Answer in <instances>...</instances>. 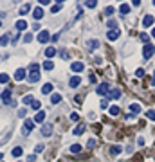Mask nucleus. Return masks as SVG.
Here are the masks:
<instances>
[{"label": "nucleus", "mask_w": 155, "mask_h": 162, "mask_svg": "<svg viewBox=\"0 0 155 162\" xmlns=\"http://www.w3.org/2000/svg\"><path fill=\"white\" fill-rule=\"evenodd\" d=\"M119 13H121V15H128V13H130V6H128V4H121V6H119Z\"/></svg>", "instance_id": "412c9836"}, {"label": "nucleus", "mask_w": 155, "mask_h": 162, "mask_svg": "<svg viewBox=\"0 0 155 162\" xmlns=\"http://www.w3.org/2000/svg\"><path fill=\"white\" fill-rule=\"evenodd\" d=\"M106 25H108V29L112 27V31H114V29H117V22H116V20H112V18H110V20L106 22Z\"/></svg>", "instance_id": "c85d7f7f"}, {"label": "nucleus", "mask_w": 155, "mask_h": 162, "mask_svg": "<svg viewBox=\"0 0 155 162\" xmlns=\"http://www.w3.org/2000/svg\"><path fill=\"white\" fill-rule=\"evenodd\" d=\"M79 85H81V78H79V76H72V78L69 79V86H71V88H78Z\"/></svg>", "instance_id": "1a4fd4ad"}, {"label": "nucleus", "mask_w": 155, "mask_h": 162, "mask_svg": "<svg viewBox=\"0 0 155 162\" xmlns=\"http://www.w3.org/2000/svg\"><path fill=\"white\" fill-rule=\"evenodd\" d=\"M132 6H134V7H137V6H141V0H134V2H132Z\"/></svg>", "instance_id": "3c124183"}, {"label": "nucleus", "mask_w": 155, "mask_h": 162, "mask_svg": "<svg viewBox=\"0 0 155 162\" xmlns=\"http://www.w3.org/2000/svg\"><path fill=\"white\" fill-rule=\"evenodd\" d=\"M31 11V6L29 4H25V6H22V9H20V15H27Z\"/></svg>", "instance_id": "7c9ffc66"}, {"label": "nucleus", "mask_w": 155, "mask_h": 162, "mask_svg": "<svg viewBox=\"0 0 155 162\" xmlns=\"http://www.w3.org/2000/svg\"><path fill=\"white\" fill-rule=\"evenodd\" d=\"M60 54H61V58H63V60H67V58H69V54H67V51H60Z\"/></svg>", "instance_id": "09e8293b"}, {"label": "nucleus", "mask_w": 155, "mask_h": 162, "mask_svg": "<svg viewBox=\"0 0 155 162\" xmlns=\"http://www.w3.org/2000/svg\"><path fill=\"white\" fill-rule=\"evenodd\" d=\"M119 36H121V31H119V29H114V31L110 29V31L106 33V38H108L110 41H116V40H117Z\"/></svg>", "instance_id": "0eeeda50"}, {"label": "nucleus", "mask_w": 155, "mask_h": 162, "mask_svg": "<svg viewBox=\"0 0 155 162\" xmlns=\"http://www.w3.org/2000/svg\"><path fill=\"white\" fill-rule=\"evenodd\" d=\"M15 25H16L18 31H24V29H27V22H25V20H18Z\"/></svg>", "instance_id": "f3484780"}, {"label": "nucleus", "mask_w": 155, "mask_h": 162, "mask_svg": "<svg viewBox=\"0 0 155 162\" xmlns=\"http://www.w3.org/2000/svg\"><path fill=\"white\" fill-rule=\"evenodd\" d=\"M71 119H72V121H79V113L72 112V113H71Z\"/></svg>", "instance_id": "37998d69"}, {"label": "nucleus", "mask_w": 155, "mask_h": 162, "mask_svg": "<svg viewBox=\"0 0 155 162\" xmlns=\"http://www.w3.org/2000/svg\"><path fill=\"white\" fill-rule=\"evenodd\" d=\"M99 106H101L103 110H105V108H108V101H106V99H101V103H99Z\"/></svg>", "instance_id": "79ce46f5"}, {"label": "nucleus", "mask_w": 155, "mask_h": 162, "mask_svg": "<svg viewBox=\"0 0 155 162\" xmlns=\"http://www.w3.org/2000/svg\"><path fill=\"white\" fill-rule=\"evenodd\" d=\"M96 92L99 96H106V94H110V85L108 83H101L98 88H96Z\"/></svg>", "instance_id": "20e7f679"}, {"label": "nucleus", "mask_w": 155, "mask_h": 162, "mask_svg": "<svg viewBox=\"0 0 155 162\" xmlns=\"http://www.w3.org/2000/svg\"><path fill=\"white\" fill-rule=\"evenodd\" d=\"M45 112H43V110H38L36 112V115H34V123H38V124H41L43 121H45Z\"/></svg>", "instance_id": "9d476101"}, {"label": "nucleus", "mask_w": 155, "mask_h": 162, "mask_svg": "<svg viewBox=\"0 0 155 162\" xmlns=\"http://www.w3.org/2000/svg\"><path fill=\"white\" fill-rule=\"evenodd\" d=\"M153 52H155V45H153V43H146L144 49H143V58H144V60H150V58L153 56Z\"/></svg>", "instance_id": "f03ea898"}, {"label": "nucleus", "mask_w": 155, "mask_h": 162, "mask_svg": "<svg viewBox=\"0 0 155 162\" xmlns=\"http://www.w3.org/2000/svg\"><path fill=\"white\" fill-rule=\"evenodd\" d=\"M60 101H61V96L60 94H52L51 96V105H58Z\"/></svg>", "instance_id": "5701e85b"}, {"label": "nucleus", "mask_w": 155, "mask_h": 162, "mask_svg": "<svg viewBox=\"0 0 155 162\" xmlns=\"http://www.w3.org/2000/svg\"><path fill=\"white\" fill-rule=\"evenodd\" d=\"M31 106H33V110H36V112H38V110L41 108V103H40V101H33V105H31Z\"/></svg>", "instance_id": "e433bc0d"}, {"label": "nucleus", "mask_w": 155, "mask_h": 162, "mask_svg": "<svg viewBox=\"0 0 155 162\" xmlns=\"http://www.w3.org/2000/svg\"><path fill=\"white\" fill-rule=\"evenodd\" d=\"M43 150H45V146H43V144H36V146H34V155H36V153H41Z\"/></svg>", "instance_id": "f704fd0d"}, {"label": "nucleus", "mask_w": 155, "mask_h": 162, "mask_svg": "<svg viewBox=\"0 0 155 162\" xmlns=\"http://www.w3.org/2000/svg\"><path fill=\"white\" fill-rule=\"evenodd\" d=\"M146 117H148L150 121H155V110H148V112H146Z\"/></svg>", "instance_id": "473e14b6"}, {"label": "nucleus", "mask_w": 155, "mask_h": 162, "mask_svg": "<svg viewBox=\"0 0 155 162\" xmlns=\"http://www.w3.org/2000/svg\"><path fill=\"white\" fill-rule=\"evenodd\" d=\"M22 153H24V151H22V148H20V146L13 150V157H22Z\"/></svg>", "instance_id": "c9c22d12"}, {"label": "nucleus", "mask_w": 155, "mask_h": 162, "mask_svg": "<svg viewBox=\"0 0 155 162\" xmlns=\"http://www.w3.org/2000/svg\"><path fill=\"white\" fill-rule=\"evenodd\" d=\"M137 144H139V146H143V144H144V139H143V137H139V141H137Z\"/></svg>", "instance_id": "603ef678"}, {"label": "nucleus", "mask_w": 155, "mask_h": 162, "mask_svg": "<svg viewBox=\"0 0 155 162\" xmlns=\"http://www.w3.org/2000/svg\"><path fill=\"white\" fill-rule=\"evenodd\" d=\"M98 47H99V41H98V40H88V41H87V49H88V51H96Z\"/></svg>", "instance_id": "f8f14e48"}, {"label": "nucleus", "mask_w": 155, "mask_h": 162, "mask_svg": "<svg viewBox=\"0 0 155 162\" xmlns=\"http://www.w3.org/2000/svg\"><path fill=\"white\" fill-rule=\"evenodd\" d=\"M34 160H36V155H34V153H33V155H29V157H27V162H34Z\"/></svg>", "instance_id": "de8ad7c7"}, {"label": "nucleus", "mask_w": 155, "mask_h": 162, "mask_svg": "<svg viewBox=\"0 0 155 162\" xmlns=\"http://www.w3.org/2000/svg\"><path fill=\"white\" fill-rule=\"evenodd\" d=\"M87 144H88V148H96V144H98V142L94 141V139H90V141H88Z\"/></svg>", "instance_id": "a18cd8bd"}, {"label": "nucleus", "mask_w": 155, "mask_h": 162, "mask_svg": "<svg viewBox=\"0 0 155 162\" xmlns=\"http://www.w3.org/2000/svg\"><path fill=\"white\" fill-rule=\"evenodd\" d=\"M9 81V76L7 74H0V83H7Z\"/></svg>", "instance_id": "4c0bfd02"}, {"label": "nucleus", "mask_w": 155, "mask_h": 162, "mask_svg": "<svg viewBox=\"0 0 155 162\" xmlns=\"http://www.w3.org/2000/svg\"><path fill=\"white\" fill-rule=\"evenodd\" d=\"M33 101H34V97H33L31 94H27L24 99H22V103H24V105H33Z\"/></svg>", "instance_id": "393cba45"}, {"label": "nucleus", "mask_w": 155, "mask_h": 162, "mask_svg": "<svg viewBox=\"0 0 155 162\" xmlns=\"http://www.w3.org/2000/svg\"><path fill=\"white\" fill-rule=\"evenodd\" d=\"M85 6L92 9V7H96V2H94V0H88V2H85Z\"/></svg>", "instance_id": "ea45409f"}, {"label": "nucleus", "mask_w": 155, "mask_h": 162, "mask_svg": "<svg viewBox=\"0 0 155 162\" xmlns=\"http://www.w3.org/2000/svg\"><path fill=\"white\" fill-rule=\"evenodd\" d=\"M33 16H34V20H41L43 18V9L41 7H34L33 9Z\"/></svg>", "instance_id": "2eb2a0df"}, {"label": "nucleus", "mask_w": 155, "mask_h": 162, "mask_svg": "<svg viewBox=\"0 0 155 162\" xmlns=\"http://www.w3.org/2000/svg\"><path fill=\"white\" fill-rule=\"evenodd\" d=\"M51 92H52V85L51 83H45L41 86V94H51Z\"/></svg>", "instance_id": "aec40b11"}, {"label": "nucleus", "mask_w": 155, "mask_h": 162, "mask_svg": "<svg viewBox=\"0 0 155 162\" xmlns=\"http://www.w3.org/2000/svg\"><path fill=\"white\" fill-rule=\"evenodd\" d=\"M49 38H51V34H49V31H45V29H41V31L38 33V43H47Z\"/></svg>", "instance_id": "7ed1b4c3"}, {"label": "nucleus", "mask_w": 155, "mask_h": 162, "mask_svg": "<svg viewBox=\"0 0 155 162\" xmlns=\"http://www.w3.org/2000/svg\"><path fill=\"white\" fill-rule=\"evenodd\" d=\"M0 25H2V20H0Z\"/></svg>", "instance_id": "4d7b16f0"}, {"label": "nucleus", "mask_w": 155, "mask_h": 162, "mask_svg": "<svg viewBox=\"0 0 155 162\" xmlns=\"http://www.w3.org/2000/svg\"><path fill=\"white\" fill-rule=\"evenodd\" d=\"M71 70H72V72H83V70H85V63H83V61H74V63L71 65Z\"/></svg>", "instance_id": "423d86ee"}, {"label": "nucleus", "mask_w": 155, "mask_h": 162, "mask_svg": "<svg viewBox=\"0 0 155 162\" xmlns=\"http://www.w3.org/2000/svg\"><path fill=\"white\" fill-rule=\"evenodd\" d=\"M110 115H119V106H110Z\"/></svg>", "instance_id": "2f4dec72"}, {"label": "nucleus", "mask_w": 155, "mask_h": 162, "mask_svg": "<svg viewBox=\"0 0 155 162\" xmlns=\"http://www.w3.org/2000/svg\"><path fill=\"white\" fill-rule=\"evenodd\" d=\"M150 25H153V16L151 15H146L143 18V27H150Z\"/></svg>", "instance_id": "4468645a"}, {"label": "nucleus", "mask_w": 155, "mask_h": 162, "mask_svg": "<svg viewBox=\"0 0 155 162\" xmlns=\"http://www.w3.org/2000/svg\"><path fill=\"white\" fill-rule=\"evenodd\" d=\"M151 36H153V38H155V27H153V29H151Z\"/></svg>", "instance_id": "864d4df0"}, {"label": "nucleus", "mask_w": 155, "mask_h": 162, "mask_svg": "<svg viewBox=\"0 0 155 162\" xmlns=\"http://www.w3.org/2000/svg\"><path fill=\"white\" fill-rule=\"evenodd\" d=\"M135 76H137V78H143V76H144V70H143V68H137V70H135Z\"/></svg>", "instance_id": "c03bdc74"}, {"label": "nucleus", "mask_w": 155, "mask_h": 162, "mask_svg": "<svg viewBox=\"0 0 155 162\" xmlns=\"http://www.w3.org/2000/svg\"><path fill=\"white\" fill-rule=\"evenodd\" d=\"M47 4H51V0H40V6H47Z\"/></svg>", "instance_id": "8fccbe9b"}, {"label": "nucleus", "mask_w": 155, "mask_h": 162, "mask_svg": "<svg viewBox=\"0 0 155 162\" xmlns=\"http://www.w3.org/2000/svg\"><path fill=\"white\" fill-rule=\"evenodd\" d=\"M121 151H123L121 146H112V148H110V155H119Z\"/></svg>", "instance_id": "b1692460"}, {"label": "nucleus", "mask_w": 155, "mask_h": 162, "mask_svg": "<svg viewBox=\"0 0 155 162\" xmlns=\"http://www.w3.org/2000/svg\"><path fill=\"white\" fill-rule=\"evenodd\" d=\"M0 45H2V47H6V45H9V34H4V36H0Z\"/></svg>", "instance_id": "4be33fe9"}, {"label": "nucleus", "mask_w": 155, "mask_h": 162, "mask_svg": "<svg viewBox=\"0 0 155 162\" xmlns=\"http://www.w3.org/2000/svg\"><path fill=\"white\" fill-rule=\"evenodd\" d=\"M56 52H58V51H56L54 47H47V49H45V56H47V58H54Z\"/></svg>", "instance_id": "6ab92c4d"}, {"label": "nucleus", "mask_w": 155, "mask_h": 162, "mask_svg": "<svg viewBox=\"0 0 155 162\" xmlns=\"http://www.w3.org/2000/svg\"><path fill=\"white\" fill-rule=\"evenodd\" d=\"M0 160H2V153H0Z\"/></svg>", "instance_id": "6e6d98bb"}, {"label": "nucleus", "mask_w": 155, "mask_h": 162, "mask_svg": "<svg viewBox=\"0 0 155 162\" xmlns=\"http://www.w3.org/2000/svg\"><path fill=\"white\" fill-rule=\"evenodd\" d=\"M151 86H155V78H153V79H151Z\"/></svg>", "instance_id": "5fc2aeb1"}, {"label": "nucleus", "mask_w": 155, "mask_h": 162, "mask_svg": "<svg viewBox=\"0 0 155 162\" xmlns=\"http://www.w3.org/2000/svg\"><path fill=\"white\" fill-rule=\"evenodd\" d=\"M110 97H112V99H119L121 97V90H112V92H110Z\"/></svg>", "instance_id": "a878e982"}, {"label": "nucleus", "mask_w": 155, "mask_h": 162, "mask_svg": "<svg viewBox=\"0 0 155 162\" xmlns=\"http://www.w3.org/2000/svg\"><path fill=\"white\" fill-rule=\"evenodd\" d=\"M40 78H41V74H40V65L38 63H33L31 67H29V81L31 83H38L40 81Z\"/></svg>", "instance_id": "f257e3e1"}, {"label": "nucleus", "mask_w": 155, "mask_h": 162, "mask_svg": "<svg viewBox=\"0 0 155 162\" xmlns=\"http://www.w3.org/2000/svg\"><path fill=\"white\" fill-rule=\"evenodd\" d=\"M25 115H27V108H25V106H24V108H20V110H18V117H22V119H24V117H25Z\"/></svg>", "instance_id": "72a5a7b5"}, {"label": "nucleus", "mask_w": 155, "mask_h": 162, "mask_svg": "<svg viewBox=\"0 0 155 162\" xmlns=\"http://www.w3.org/2000/svg\"><path fill=\"white\" fill-rule=\"evenodd\" d=\"M85 130H87V126H85L83 123H79V124L74 128V131H72V133H74V135H81V133H85Z\"/></svg>", "instance_id": "dca6fc26"}, {"label": "nucleus", "mask_w": 155, "mask_h": 162, "mask_svg": "<svg viewBox=\"0 0 155 162\" xmlns=\"http://www.w3.org/2000/svg\"><path fill=\"white\" fill-rule=\"evenodd\" d=\"M81 151V144H72L71 146V153H79Z\"/></svg>", "instance_id": "c756f323"}, {"label": "nucleus", "mask_w": 155, "mask_h": 162, "mask_svg": "<svg viewBox=\"0 0 155 162\" xmlns=\"http://www.w3.org/2000/svg\"><path fill=\"white\" fill-rule=\"evenodd\" d=\"M43 68H45V70H52V68H54V63H52L51 60H47L45 63H43Z\"/></svg>", "instance_id": "cd10ccee"}, {"label": "nucleus", "mask_w": 155, "mask_h": 162, "mask_svg": "<svg viewBox=\"0 0 155 162\" xmlns=\"http://www.w3.org/2000/svg\"><path fill=\"white\" fill-rule=\"evenodd\" d=\"M31 40H33V34H31V33H27V34L24 36V41H25V43H29Z\"/></svg>", "instance_id": "a19ab883"}, {"label": "nucleus", "mask_w": 155, "mask_h": 162, "mask_svg": "<svg viewBox=\"0 0 155 162\" xmlns=\"http://www.w3.org/2000/svg\"><path fill=\"white\" fill-rule=\"evenodd\" d=\"M153 6H155V0H153Z\"/></svg>", "instance_id": "13d9d810"}, {"label": "nucleus", "mask_w": 155, "mask_h": 162, "mask_svg": "<svg viewBox=\"0 0 155 162\" xmlns=\"http://www.w3.org/2000/svg\"><path fill=\"white\" fill-rule=\"evenodd\" d=\"M33 126H34V121L25 119V121H24V130H22V133H24V135H29L31 130H33Z\"/></svg>", "instance_id": "39448f33"}, {"label": "nucleus", "mask_w": 155, "mask_h": 162, "mask_svg": "<svg viewBox=\"0 0 155 162\" xmlns=\"http://www.w3.org/2000/svg\"><path fill=\"white\" fill-rule=\"evenodd\" d=\"M105 15H108V16H110V15H114V7H112V6H108V7L105 9Z\"/></svg>", "instance_id": "58836bf2"}, {"label": "nucleus", "mask_w": 155, "mask_h": 162, "mask_svg": "<svg viewBox=\"0 0 155 162\" xmlns=\"http://www.w3.org/2000/svg\"><path fill=\"white\" fill-rule=\"evenodd\" d=\"M41 135H43V137H51V135H52V124H49V123L43 124V126H41Z\"/></svg>", "instance_id": "6e6552de"}, {"label": "nucleus", "mask_w": 155, "mask_h": 162, "mask_svg": "<svg viewBox=\"0 0 155 162\" xmlns=\"http://www.w3.org/2000/svg\"><path fill=\"white\" fill-rule=\"evenodd\" d=\"M141 41H144V43L148 41V34L146 33H141Z\"/></svg>", "instance_id": "49530a36"}, {"label": "nucleus", "mask_w": 155, "mask_h": 162, "mask_svg": "<svg viewBox=\"0 0 155 162\" xmlns=\"http://www.w3.org/2000/svg\"><path fill=\"white\" fill-rule=\"evenodd\" d=\"M2 101H4L6 105H9V101H11V88H9V86L2 92Z\"/></svg>", "instance_id": "9b49d317"}, {"label": "nucleus", "mask_w": 155, "mask_h": 162, "mask_svg": "<svg viewBox=\"0 0 155 162\" xmlns=\"http://www.w3.org/2000/svg\"><path fill=\"white\" fill-rule=\"evenodd\" d=\"M25 72H27L25 68H18V70L15 72V79H16V81H22V79L25 78Z\"/></svg>", "instance_id": "ddd939ff"}, {"label": "nucleus", "mask_w": 155, "mask_h": 162, "mask_svg": "<svg viewBox=\"0 0 155 162\" xmlns=\"http://www.w3.org/2000/svg\"><path fill=\"white\" fill-rule=\"evenodd\" d=\"M130 112H132V113H141V105L132 103V105H130Z\"/></svg>", "instance_id": "a211bd4d"}, {"label": "nucleus", "mask_w": 155, "mask_h": 162, "mask_svg": "<svg viewBox=\"0 0 155 162\" xmlns=\"http://www.w3.org/2000/svg\"><path fill=\"white\" fill-rule=\"evenodd\" d=\"M61 4H63V0H58V4H56V6H52V7H51V11H52V13H60Z\"/></svg>", "instance_id": "bb28decb"}]
</instances>
